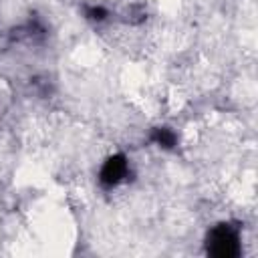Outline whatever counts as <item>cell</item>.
Here are the masks:
<instances>
[{"label":"cell","mask_w":258,"mask_h":258,"mask_svg":"<svg viewBox=\"0 0 258 258\" xmlns=\"http://www.w3.org/2000/svg\"><path fill=\"white\" fill-rule=\"evenodd\" d=\"M151 139H153L157 145L165 147V149H171V147L177 143V137H175V133H173L171 129H165V127H161V129H155V131L151 133Z\"/></svg>","instance_id":"cell-3"},{"label":"cell","mask_w":258,"mask_h":258,"mask_svg":"<svg viewBox=\"0 0 258 258\" xmlns=\"http://www.w3.org/2000/svg\"><path fill=\"white\" fill-rule=\"evenodd\" d=\"M206 252L214 258H236L240 254L238 230L230 224H218L208 232Z\"/></svg>","instance_id":"cell-1"},{"label":"cell","mask_w":258,"mask_h":258,"mask_svg":"<svg viewBox=\"0 0 258 258\" xmlns=\"http://www.w3.org/2000/svg\"><path fill=\"white\" fill-rule=\"evenodd\" d=\"M105 14H107V12H105V8H101V6H95V8L89 10V16H91V18H99V20H101Z\"/></svg>","instance_id":"cell-4"},{"label":"cell","mask_w":258,"mask_h":258,"mask_svg":"<svg viewBox=\"0 0 258 258\" xmlns=\"http://www.w3.org/2000/svg\"><path fill=\"white\" fill-rule=\"evenodd\" d=\"M127 171H129V163H127V157L117 153V155H111L103 167H101V173H99V181L107 187H113L117 183H121L125 177H127Z\"/></svg>","instance_id":"cell-2"}]
</instances>
